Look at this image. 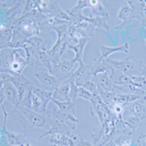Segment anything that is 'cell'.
I'll use <instances>...</instances> for the list:
<instances>
[{"instance_id":"obj_31","label":"cell","mask_w":146,"mask_h":146,"mask_svg":"<svg viewBox=\"0 0 146 146\" xmlns=\"http://www.w3.org/2000/svg\"><path fill=\"white\" fill-rule=\"evenodd\" d=\"M33 88H35V85H32V86H30L28 89V91L26 92V94H25L23 99L21 101L20 105H22L25 108H28V109L32 108V92H33Z\"/></svg>"},{"instance_id":"obj_21","label":"cell","mask_w":146,"mask_h":146,"mask_svg":"<svg viewBox=\"0 0 146 146\" xmlns=\"http://www.w3.org/2000/svg\"><path fill=\"white\" fill-rule=\"evenodd\" d=\"M73 131L69 126L64 125L62 123L58 122V121H53L52 126L49 128V131L44 134V136H49V135H53V134H62V135H66V136H71Z\"/></svg>"},{"instance_id":"obj_13","label":"cell","mask_w":146,"mask_h":146,"mask_svg":"<svg viewBox=\"0 0 146 146\" xmlns=\"http://www.w3.org/2000/svg\"><path fill=\"white\" fill-rule=\"evenodd\" d=\"M0 93H2L6 98V100L10 102L15 108H17L20 105V100H19V95L17 89L15 88V85L10 82L1 83V90Z\"/></svg>"},{"instance_id":"obj_25","label":"cell","mask_w":146,"mask_h":146,"mask_svg":"<svg viewBox=\"0 0 146 146\" xmlns=\"http://www.w3.org/2000/svg\"><path fill=\"white\" fill-rule=\"evenodd\" d=\"M52 103H54L58 106V109L62 113H66V114H73L75 115V103L72 101H65V102H59V101L52 100Z\"/></svg>"},{"instance_id":"obj_24","label":"cell","mask_w":146,"mask_h":146,"mask_svg":"<svg viewBox=\"0 0 146 146\" xmlns=\"http://www.w3.org/2000/svg\"><path fill=\"white\" fill-rule=\"evenodd\" d=\"M110 78H111L112 83L114 85H125V84H132L133 85V82H132V80L128 75L119 72L117 70H114V69H111Z\"/></svg>"},{"instance_id":"obj_14","label":"cell","mask_w":146,"mask_h":146,"mask_svg":"<svg viewBox=\"0 0 146 146\" xmlns=\"http://www.w3.org/2000/svg\"><path fill=\"white\" fill-rule=\"evenodd\" d=\"M44 68L49 73L52 72L53 69V64L50 59V56L46 54V51H42V50H38L36 55H35V60L32 63V68L38 69V68Z\"/></svg>"},{"instance_id":"obj_41","label":"cell","mask_w":146,"mask_h":146,"mask_svg":"<svg viewBox=\"0 0 146 146\" xmlns=\"http://www.w3.org/2000/svg\"><path fill=\"white\" fill-rule=\"evenodd\" d=\"M0 146H10L8 143H7V141L5 142V139L3 138H1V143H0Z\"/></svg>"},{"instance_id":"obj_23","label":"cell","mask_w":146,"mask_h":146,"mask_svg":"<svg viewBox=\"0 0 146 146\" xmlns=\"http://www.w3.org/2000/svg\"><path fill=\"white\" fill-rule=\"evenodd\" d=\"M91 38H82L79 40L78 43H74V44H69V49L72 50L73 52L75 53L74 59L76 60V62H82V58H83V52H84V48L86 46V43L89 42Z\"/></svg>"},{"instance_id":"obj_11","label":"cell","mask_w":146,"mask_h":146,"mask_svg":"<svg viewBox=\"0 0 146 146\" xmlns=\"http://www.w3.org/2000/svg\"><path fill=\"white\" fill-rule=\"evenodd\" d=\"M50 112V115L53 121H58L60 123H62L64 125L69 126L72 131L75 129L76 127V124L79 122V119L75 117V115L73 114H66V113H62L60 112L59 110H51L49 111Z\"/></svg>"},{"instance_id":"obj_8","label":"cell","mask_w":146,"mask_h":146,"mask_svg":"<svg viewBox=\"0 0 146 146\" xmlns=\"http://www.w3.org/2000/svg\"><path fill=\"white\" fill-rule=\"evenodd\" d=\"M139 117L143 121L146 119V99H139L125 106L123 112V119L126 117Z\"/></svg>"},{"instance_id":"obj_3","label":"cell","mask_w":146,"mask_h":146,"mask_svg":"<svg viewBox=\"0 0 146 146\" xmlns=\"http://www.w3.org/2000/svg\"><path fill=\"white\" fill-rule=\"evenodd\" d=\"M36 8L46 19L60 18L71 22V16L69 11L62 9L59 6V2L55 0H36Z\"/></svg>"},{"instance_id":"obj_5","label":"cell","mask_w":146,"mask_h":146,"mask_svg":"<svg viewBox=\"0 0 146 146\" xmlns=\"http://www.w3.org/2000/svg\"><path fill=\"white\" fill-rule=\"evenodd\" d=\"M0 80H1V83L10 82L15 85V88L18 91L20 103L23 99L26 92L28 91V89L30 86L35 85L30 80H28L26 76H23V74H21V75H11V74H8V73H1L0 74Z\"/></svg>"},{"instance_id":"obj_38","label":"cell","mask_w":146,"mask_h":146,"mask_svg":"<svg viewBox=\"0 0 146 146\" xmlns=\"http://www.w3.org/2000/svg\"><path fill=\"white\" fill-rule=\"evenodd\" d=\"M92 95L89 91H86L84 88L82 86H79V98H81V99H84V100L86 101H90L92 99Z\"/></svg>"},{"instance_id":"obj_19","label":"cell","mask_w":146,"mask_h":146,"mask_svg":"<svg viewBox=\"0 0 146 146\" xmlns=\"http://www.w3.org/2000/svg\"><path fill=\"white\" fill-rule=\"evenodd\" d=\"M101 51V59L105 60L109 58L110 54L115 53V52H124V53H128L129 52V46L128 43H124L119 46H100Z\"/></svg>"},{"instance_id":"obj_7","label":"cell","mask_w":146,"mask_h":146,"mask_svg":"<svg viewBox=\"0 0 146 146\" xmlns=\"http://www.w3.org/2000/svg\"><path fill=\"white\" fill-rule=\"evenodd\" d=\"M75 63H76V60L74 58L60 61L59 63L53 64V69H52L51 74L54 75L55 78L60 79L61 81L70 79L71 74L73 73V68H74Z\"/></svg>"},{"instance_id":"obj_30","label":"cell","mask_w":146,"mask_h":146,"mask_svg":"<svg viewBox=\"0 0 146 146\" xmlns=\"http://www.w3.org/2000/svg\"><path fill=\"white\" fill-rule=\"evenodd\" d=\"M88 22L92 23L94 28H99V29H104V30H110V26L108 23V20H105L102 17H89Z\"/></svg>"},{"instance_id":"obj_29","label":"cell","mask_w":146,"mask_h":146,"mask_svg":"<svg viewBox=\"0 0 146 146\" xmlns=\"http://www.w3.org/2000/svg\"><path fill=\"white\" fill-rule=\"evenodd\" d=\"M117 18L121 19L123 22L126 21L127 19H129L131 21H133V20H134V18H133V9H132L128 5L123 6V7L119 10V12H117Z\"/></svg>"},{"instance_id":"obj_27","label":"cell","mask_w":146,"mask_h":146,"mask_svg":"<svg viewBox=\"0 0 146 146\" xmlns=\"http://www.w3.org/2000/svg\"><path fill=\"white\" fill-rule=\"evenodd\" d=\"M142 122H143L142 119L132 116V117H126V119H124L123 125H124V127L126 128L128 132H132V133H133V132H135L137 128L139 127V125H141Z\"/></svg>"},{"instance_id":"obj_39","label":"cell","mask_w":146,"mask_h":146,"mask_svg":"<svg viewBox=\"0 0 146 146\" xmlns=\"http://www.w3.org/2000/svg\"><path fill=\"white\" fill-rule=\"evenodd\" d=\"M76 146H95L93 143H91L90 141H84V139H79Z\"/></svg>"},{"instance_id":"obj_9","label":"cell","mask_w":146,"mask_h":146,"mask_svg":"<svg viewBox=\"0 0 146 146\" xmlns=\"http://www.w3.org/2000/svg\"><path fill=\"white\" fill-rule=\"evenodd\" d=\"M35 76L39 80L41 89L46 91L54 92L62 82L60 79L55 78L51 73H49L48 71H42V70L35 73Z\"/></svg>"},{"instance_id":"obj_44","label":"cell","mask_w":146,"mask_h":146,"mask_svg":"<svg viewBox=\"0 0 146 146\" xmlns=\"http://www.w3.org/2000/svg\"><path fill=\"white\" fill-rule=\"evenodd\" d=\"M145 43H146V36H145Z\"/></svg>"},{"instance_id":"obj_10","label":"cell","mask_w":146,"mask_h":146,"mask_svg":"<svg viewBox=\"0 0 146 146\" xmlns=\"http://www.w3.org/2000/svg\"><path fill=\"white\" fill-rule=\"evenodd\" d=\"M90 68H91V65L85 64L83 61L80 62L79 63V68L75 71H73V73L70 76V79H72L73 82L75 83L78 86H82L85 82H88V81H90V80L93 79V76L90 73Z\"/></svg>"},{"instance_id":"obj_16","label":"cell","mask_w":146,"mask_h":146,"mask_svg":"<svg viewBox=\"0 0 146 146\" xmlns=\"http://www.w3.org/2000/svg\"><path fill=\"white\" fill-rule=\"evenodd\" d=\"M70 86H71V81L70 79L63 80L59 88L53 92V98L52 100L59 101V102H65L69 101V94H70Z\"/></svg>"},{"instance_id":"obj_4","label":"cell","mask_w":146,"mask_h":146,"mask_svg":"<svg viewBox=\"0 0 146 146\" xmlns=\"http://www.w3.org/2000/svg\"><path fill=\"white\" fill-rule=\"evenodd\" d=\"M12 26H13V29L19 31L21 36H23L26 39H30L32 36H39L40 33H42L39 23L25 16H21L20 18L16 19L12 22Z\"/></svg>"},{"instance_id":"obj_32","label":"cell","mask_w":146,"mask_h":146,"mask_svg":"<svg viewBox=\"0 0 146 146\" xmlns=\"http://www.w3.org/2000/svg\"><path fill=\"white\" fill-rule=\"evenodd\" d=\"M69 13H70V12H69ZM70 16H71V22H72V25H74V26H78V25H80V23H82V22H88V20H89V17L84 16L82 13V11H81V12H73V13H70Z\"/></svg>"},{"instance_id":"obj_34","label":"cell","mask_w":146,"mask_h":146,"mask_svg":"<svg viewBox=\"0 0 146 146\" xmlns=\"http://www.w3.org/2000/svg\"><path fill=\"white\" fill-rule=\"evenodd\" d=\"M78 26L82 29L83 31L85 32V35L89 38H93V36H95V28L90 22H82V23H80Z\"/></svg>"},{"instance_id":"obj_20","label":"cell","mask_w":146,"mask_h":146,"mask_svg":"<svg viewBox=\"0 0 146 146\" xmlns=\"http://www.w3.org/2000/svg\"><path fill=\"white\" fill-rule=\"evenodd\" d=\"M111 69L112 68L105 62V60L99 58V59H95L94 63L91 65L90 73H91L92 76L94 78V76H96L99 74H102V73H110L111 72Z\"/></svg>"},{"instance_id":"obj_1","label":"cell","mask_w":146,"mask_h":146,"mask_svg":"<svg viewBox=\"0 0 146 146\" xmlns=\"http://www.w3.org/2000/svg\"><path fill=\"white\" fill-rule=\"evenodd\" d=\"M9 115L18 119L19 123L22 125V133L28 135V137H33L36 139L43 138L44 134L53 124V119L49 111L44 113H38L22 105L13 108L9 112Z\"/></svg>"},{"instance_id":"obj_12","label":"cell","mask_w":146,"mask_h":146,"mask_svg":"<svg viewBox=\"0 0 146 146\" xmlns=\"http://www.w3.org/2000/svg\"><path fill=\"white\" fill-rule=\"evenodd\" d=\"M1 136H6V141L10 146H22L28 142V135L25 133L9 132L6 126H1Z\"/></svg>"},{"instance_id":"obj_15","label":"cell","mask_w":146,"mask_h":146,"mask_svg":"<svg viewBox=\"0 0 146 146\" xmlns=\"http://www.w3.org/2000/svg\"><path fill=\"white\" fill-rule=\"evenodd\" d=\"M91 10V16L90 17H102L105 20L110 19V11L106 9V7L101 2L100 0H89Z\"/></svg>"},{"instance_id":"obj_40","label":"cell","mask_w":146,"mask_h":146,"mask_svg":"<svg viewBox=\"0 0 146 146\" xmlns=\"http://www.w3.org/2000/svg\"><path fill=\"white\" fill-rule=\"evenodd\" d=\"M103 146H117V145H116V144H115L113 141H110V142H108L106 144H104Z\"/></svg>"},{"instance_id":"obj_43","label":"cell","mask_w":146,"mask_h":146,"mask_svg":"<svg viewBox=\"0 0 146 146\" xmlns=\"http://www.w3.org/2000/svg\"><path fill=\"white\" fill-rule=\"evenodd\" d=\"M22 146H32V145H31V144H30L29 142H26V143H25V144H23Z\"/></svg>"},{"instance_id":"obj_37","label":"cell","mask_w":146,"mask_h":146,"mask_svg":"<svg viewBox=\"0 0 146 146\" xmlns=\"http://www.w3.org/2000/svg\"><path fill=\"white\" fill-rule=\"evenodd\" d=\"M82 88H84L86 91H89L91 94H94V93H98V85L96 83L94 82L93 80H90L88 82H85L82 85Z\"/></svg>"},{"instance_id":"obj_33","label":"cell","mask_w":146,"mask_h":146,"mask_svg":"<svg viewBox=\"0 0 146 146\" xmlns=\"http://www.w3.org/2000/svg\"><path fill=\"white\" fill-rule=\"evenodd\" d=\"M99 92V94H100V98L102 99V101L106 104V105H110V104H112L113 102H114V99H115V96H116V94L114 93L113 91H98Z\"/></svg>"},{"instance_id":"obj_22","label":"cell","mask_w":146,"mask_h":146,"mask_svg":"<svg viewBox=\"0 0 146 146\" xmlns=\"http://www.w3.org/2000/svg\"><path fill=\"white\" fill-rule=\"evenodd\" d=\"M13 36V26L11 25H1L0 26V40H1V49L7 48L8 43L11 41Z\"/></svg>"},{"instance_id":"obj_26","label":"cell","mask_w":146,"mask_h":146,"mask_svg":"<svg viewBox=\"0 0 146 146\" xmlns=\"http://www.w3.org/2000/svg\"><path fill=\"white\" fill-rule=\"evenodd\" d=\"M33 93L36 94L39 98H40V100L42 101V103H43V106H44V109L46 110V106H48V104L52 101V98H53V92H50V91H46V90H42V89H39V88H33Z\"/></svg>"},{"instance_id":"obj_35","label":"cell","mask_w":146,"mask_h":146,"mask_svg":"<svg viewBox=\"0 0 146 146\" xmlns=\"http://www.w3.org/2000/svg\"><path fill=\"white\" fill-rule=\"evenodd\" d=\"M90 7V3H89V0H79L76 2V5L73 7L72 9L69 10L70 13H73V12H81L84 8H89Z\"/></svg>"},{"instance_id":"obj_6","label":"cell","mask_w":146,"mask_h":146,"mask_svg":"<svg viewBox=\"0 0 146 146\" xmlns=\"http://www.w3.org/2000/svg\"><path fill=\"white\" fill-rule=\"evenodd\" d=\"M25 1H15L12 6L1 8V25H11L16 19L20 18L23 12Z\"/></svg>"},{"instance_id":"obj_28","label":"cell","mask_w":146,"mask_h":146,"mask_svg":"<svg viewBox=\"0 0 146 146\" xmlns=\"http://www.w3.org/2000/svg\"><path fill=\"white\" fill-rule=\"evenodd\" d=\"M69 137L62 134H53L50 135L49 143L53 146H69Z\"/></svg>"},{"instance_id":"obj_36","label":"cell","mask_w":146,"mask_h":146,"mask_svg":"<svg viewBox=\"0 0 146 146\" xmlns=\"http://www.w3.org/2000/svg\"><path fill=\"white\" fill-rule=\"evenodd\" d=\"M71 81V86H70V94H69V100L75 103L76 99H79V86L73 82L72 79H70Z\"/></svg>"},{"instance_id":"obj_42","label":"cell","mask_w":146,"mask_h":146,"mask_svg":"<svg viewBox=\"0 0 146 146\" xmlns=\"http://www.w3.org/2000/svg\"><path fill=\"white\" fill-rule=\"evenodd\" d=\"M142 74H143V75H146V64H145V66H143V72H142Z\"/></svg>"},{"instance_id":"obj_17","label":"cell","mask_w":146,"mask_h":146,"mask_svg":"<svg viewBox=\"0 0 146 146\" xmlns=\"http://www.w3.org/2000/svg\"><path fill=\"white\" fill-rule=\"evenodd\" d=\"M49 41H51V35H48L46 32H42L39 36H32V38L28 39L27 44L35 46L38 50L46 51V43Z\"/></svg>"},{"instance_id":"obj_2","label":"cell","mask_w":146,"mask_h":146,"mask_svg":"<svg viewBox=\"0 0 146 146\" xmlns=\"http://www.w3.org/2000/svg\"><path fill=\"white\" fill-rule=\"evenodd\" d=\"M105 62L114 70L124 73L128 76L132 75H142L143 72V61L136 60L133 56L125 58L124 60H111L105 59Z\"/></svg>"},{"instance_id":"obj_18","label":"cell","mask_w":146,"mask_h":146,"mask_svg":"<svg viewBox=\"0 0 146 146\" xmlns=\"http://www.w3.org/2000/svg\"><path fill=\"white\" fill-rule=\"evenodd\" d=\"M98 85V91H113V83L109 73H102L92 79Z\"/></svg>"}]
</instances>
